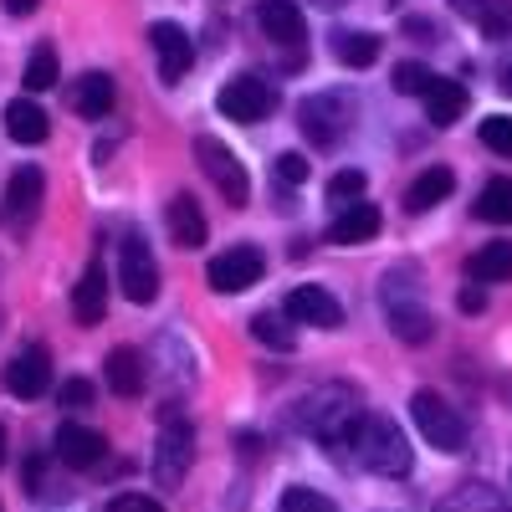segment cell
I'll use <instances>...</instances> for the list:
<instances>
[{
  "label": "cell",
  "mask_w": 512,
  "mask_h": 512,
  "mask_svg": "<svg viewBox=\"0 0 512 512\" xmlns=\"http://www.w3.org/2000/svg\"><path fill=\"white\" fill-rule=\"evenodd\" d=\"M359 395L349 390V384H318V390H308L303 400L292 405V425L303 431L308 441L318 446H338L349 451V436L359 425Z\"/></svg>",
  "instance_id": "obj_1"
},
{
  "label": "cell",
  "mask_w": 512,
  "mask_h": 512,
  "mask_svg": "<svg viewBox=\"0 0 512 512\" xmlns=\"http://www.w3.org/2000/svg\"><path fill=\"white\" fill-rule=\"evenodd\" d=\"M349 451H354V461L364 466V472H374V477H405L410 461H415L405 431H400L390 415H374V410L359 415L354 436H349Z\"/></svg>",
  "instance_id": "obj_2"
},
{
  "label": "cell",
  "mask_w": 512,
  "mask_h": 512,
  "mask_svg": "<svg viewBox=\"0 0 512 512\" xmlns=\"http://www.w3.org/2000/svg\"><path fill=\"white\" fill-rule=\"evenodd\" d=\"M190 461H195V425L185 420L180 405H169L159 415V436H154V482L164 492H175L190 472Z\"/></svg>",
  "instance_id": "obj_3"
},
{
  "label": "cell",
  "mask_w": 512,
  "mask_h": 512,
  "mask_svg": "<svg viewBox=\"0 0 512 512\" xmlns=\"http://www.w3.org/2000/svg\"><path fill=\"white\" fill-rule=\"evenodd\" d=\"M415 287H420V277L410 267H395L390 277H384V318H390L395 338H405V344H425L431 328H436Z\"/></svg>",
  "instance_id": "obj_4"
},
{
  "label": "cell",
  "mask_w": 512,
  "mask_h": 512,
  "mask_svg": "<svg viewBox=\"0 0 512 512\" xmlns=\"http://www.w3.org/2000/svg\"><path fill=\"white\" fill-rule=\"evenodd\" d=\"M195 164L205 169V180L221 190L226 205H246V200H251V175H246V164H241L221 139L200 134V139H195Z\"/></svg>",
  "instance_id": "obj_5"
},
{
  "label": "cell",
  "mask_w": 512,
  "mask_h": 512,
  "mask_svg": "<svg viewBox=\"0 0 512 512\" xmlns=\"http://www.w3.org/2000/svg\"><path fill=\"white\" fill-rule=\"evenodd\" d=\"M297 123H303V134L318 149H333L354 123V98L349 93H313V98H303V108H297Z\"/></svg>",
  "instance_id": "obj_6"
},
{
  "label": "cell",
  "mask_w": 512,
  "mask_h": 512,
  "mask_svg": "<svg viewBox=\"0 0 512 512\" xmlns=\"http://www.w3.org/2000/svg\"><path fill=\"white\" fill-rule=\"evenodd\" d=\"M410 415H415V425H420V436L431 441L436 451H446V456L466 451V420H461L436 390H415Z\"/></svg>",
  "instance_id": "obj_7"
},
{
  "label": "cell",
  "mask_w": 512,
  "mask_h": 512,
  "mask_svg": "<svg viewBox=\"0 0 512 512\" xmlns=\"http://www.w3.org/2000/svg\"><path fill=\"white\" fill-rule=\"evenodd\" d=\"M118 287H123L128 303H139V308L159 297V267H154V251H149L144 236H123V246H118Z\"/></svg>",
  "instance_id": "obj_8"
},
{
  "label": "cell",
  "mask_w": 512,
  "mask_h": 512,
  "mask_svg": "<svg viewBox=\"0 0 512 512\" xmlns=\"http://www.w3.org/2000/svg\"><path fill=\"white\" fill-rule=\"evenodd\" d=\"M216 108H221L231 123H262V118L277 108V88H272L267 77L241 72V77H231L226 88L216 93Z\"/></svg>",
  "instance_id": "obj_9"
},
{
  "label": "cell",
  "mask_w": 512,
  "mask_h": 512,
  "mask_svg": "<svg viewBox=\"0 0 512 512\" xmlns=\"http://www.w3.org/2000/svg\"><path fill=\"white\" fill-rule=\"evenodd\" d=\"M262 272H267V256L256 246H231L221 256H210V267H205V277H210L216 292H246V287L262 282Z\"/></svg>",
  "instance_id": "obj_10"
},
{
  "label": "cell",
  "mask_w": 512,
  "mask_h": 512,
  "mask_svg": "<svg viewBox=\"0 0 512 512\" xmlns=\"http://www.w3.org/2000/svg\"><path fill=\"white\" fill-rule=\"evenodd\" d=\"M6 390H11L16 400H41V395L52 390V354L41 349V344L16 349L11 364H6Z\"/></svg>",
  "instance_id": "obj_11"
},
{
  "label": "cell",
  "mask_w": 512,
  "mask_h": 512,
  "mask_svg": "<svg viewBox=\"0 0 512 512\" xmlns=\"http://www.w3.org/2000/svg\"><path fill=\"white\" fill-rule=\"evenodd\" d=\"M149 47H154V62H159V77L164 82H180L190 72V62H195V41L175 21H154L149 26Z\"/></svg>",
  "instance_id": "obj_12"
},
{
  "label": "cell",
  "mask_w": 512,
  "mask_h": 512,
  "mask_svg": "<svg viewBox=\"0 0 512 512\" xmlns=\"http://www.w3.org/2000/svg\"><path fill=\"white\" fill-rule=\"evenodd\" d=\"M52 451H57V461H62V466H72V472H93V466L103 461V451H108V436H103V431H93V425L62 420V425H57Z\"/></svg>",
  "instance_id": "obj_13"
},
{
  "label": "cell",
  "mask_w": 512,
  "mask_h": 512,
  "mask_svg": "<svg viewBox=\"0 0 512 512\" xmlns=\"http://www.w3.org/2000/svg\"><path fill=\"white\" fill-rule=\"evenodd\" d=\"M256 26L267 31V41H277L287 52H303V41H308V21L297 11V0H262L256 6Z\"/></svg>",
  "instance_id": "obj_14"
},
{
  "label": "cell",
  "mask_w": 512,
  "mask_h": 512,
  "mask_svg": "<svg viewBox=\"0 0 512 512\" xmlns=\"http://www.w3.org/2000/svg\"><path fill=\"white\" fill-rule=\"evenodd\" d=\"M282 313L292 323H308V328H338L344 323V308H338V297L328 287H292Z\"/></svg>",
  "instance_id": "obj_15"
},
{
  "label": "cell",
  "mask_w": 512,
  "mask_h": 512,
  "mask_svg": "<svg viewBox=\"0 0 512 512\" xmlns=\"http://www.w3.org/2000/svg\"><path fill=\"white\" fill-rule=\"evenodd\" d=\"M103 313H108V267L93 262L88 272H82V282L72 287V318H77L82 328H98Z\"/></svg>",
  "instance_id": "obj_16"
},
{
  "label": "cell",
  "mask_w": 512,
  "mask_h": 512,
  "mask_svg": "<svg viewBox=\"0 0 512 512\" xmlns=\"http://www.w3.org/2000/svg\"><path fill=\"white\" fill-rule=\"evenodd\" d=\"M103 374H108V390H113V395H123V400L144 395V384H149V374H144V354H139V349H128V344L108 349Z\"/></svg>",
  "instance_id": "obj_17"
},
{
  "label": "cell",
  "mask_w": 512,
  "mask_h": 512,
  "mask_svg": "<svg viewBox=\"0 0 512 512\" xmlns=\"http://www.w3.org/2000/svg\"><path fill=\"white\" fill-rule=\"evenodd\" d=\"M164 226H169V241H175L180 251H195V246H205V216H200V205H195V195H175L164 205Z\"/></svg>",
  "instance_id": "obj_18"
},
{
  "label": "cell",
  "mask_w": 512,
  "mask_h": 512,
  "mask_svg": "<svg viewBox=\"0 0 512 512\" xmlns=\"http://www.w3.org/2000/svg\"><path fill=\"white\" fill-rule=\"evenodd\" d=\"M379 236V210L354 200V205H338V216L328 226V241L333 246H359V241H374Z\"/></svg>",
  "instance_id": "obj_19"
},
{
  "label": "cell",
  "mask_w": 512,
  "mask_h": 512,
  "mask_svg": "<svg viewBox=\"0 0 512 512\" xmlns=\"http://www.w3.org/2000/svg\"><path fill=\"white\" fill-rule=\"evenodd\" d=\"M6 134H11L16 144H47L52 118H47V108H41V103L26 93V98L6 103Z\"/></svg>",
  "instance_id": "obj_20"
},
{
  "label": "cell",
  "mask_w": 512,
  "mask_h": 512,
  "mask_svg": "<svg viewBox=\"0 0 512 512\" xmlns=\"http://www.w3.org/2000/svg\"><path fill=\"white\" fill-rule=\"evenodd\" d=\"M41 195H47V175H41L36 164H21L11 175V190H6V205H11V221L26 226L36 210H41Z\"/></svg>",
  "instance_id": "obj_21"
},
{
  "label": "cell",
  "mask_w": 512,
  "mask_h": 512,
  "mask_svg": "<svg viewBox=\"0 0 512 512\" xmlns=\"http://www.w3.org/2000/svg\"><path fill=\"white\" fill-rule=\"evenodd\" d=\"M113 98H118V88H113L108 72H82V77L72 82V108H77L82 118H108V113H113Z\"/></svg>",
  "instance_id": "obj_22"
},
{
  "label": "cell",
  "mask_w": 512,
  "mask_h": 512,
  "mask_svg": "<svg viewBox=\"0 0 512 512\" xmlns=\"http://www.w3.org/2000/svg\"><path fill=\"white\" fill-rule=\"evenodd\" d=\"M466 103H472V98H466V88L451 82V77H436L431 88H425V118H431L436 128H451L466 113Z\"/></svg>",
  "instance_id": "obj_23"
},
{
  "label": "cell",
  "mask_w": 512,
  "mask_h": 512,
  "mask_svg": "<svg viewBox=\"0 0 512 512\" xmlns=\"http://www.w3.org/2000/svg\"><path fill=\"white\" fill-rule=\"evenodd\" d=\"M451 190H456V175H451L446 164H431V169H425V175H415V185H410L405 205H410L415 216H420V210H431V205H441V200H446Z\"/></svg>",
  "instance_id": "obj_24"
},
{
  "label": "cell",
  "mask_w": 512,
  "mask_h": 512,
  "mask_svg": "<svg viewBox=\"0 0 512 512\" xmlns=\"http://www.w3.org/2000/svg\"><path fill=\"white\" fill-rule=\"evenodd\" d=\"M477 282H507L512 277V241H487L482 251H472V262H466Z\"/></svg>",
  "instance_id": "obj_25"
},
{
  "label": "cell",
  "mask_w": 512,
  "mask_h": 512,
  "mask_svg": "<svg viewBox=\"0 0 512 512\" xmlns=\"http://www.w3.org/2000/svg\"><path fill=\"white\" fill-rule=\"evenodd\" d=\"M333 57L344 67H374L379 62V36L374 31H338L333 36Z\"/></svg>",
  "instance_id": "obj_26"
},
{
  "label": "cell",
  "mask_w": 512,
  "mask_h": 512,
  "mask_svg": "<svg viewBox=\"0 0 512 512\" xmlns=\"http://www.w3.org/2000/svg\"><path fill=\"white\" fill-rule=\"evenodd\" d=\"M477 216L492 226H512V180H487L477 195Z\"/></svg>",
  "instance_id": "obj_27"
},
{
  "label": "cell",
  "mask_w": 512,
  "mask_h": 512,
  "mask_svg": "<svg viewBox=\"0 0 512 512\" xmlns=\"http://www.w3.org/2000/svg\"><path fill=\"white\" fill-rule=\"evenodd\" d=\"M436 512H507V502L492 492V487H482V482H472V487H461V492H451Z\"/></svg>",
  "instance_id": "obj_28"
},
{
  "label": "cell",
  "mask_w": 512,
  "mask_h": 512,
  "mask_svg": "<svg viewBox=\"0 0 512 512\" xmlns=\"http://www.w3.org/2000/svg\"><path fill=\"white\" fill-rule=\"evenodd\" d=\"M287 323H292L287 313H282V318H277V313H256V318H251V338H256V344H267V349H282V354H287V349H297V333H292Z\"/></svg>",
  "instance_id": "obj_29"
},
{
  "label": "cell",
  "mask_w": 512,
  "mask_h": 512,
  "mask_svg": "<svg viewBox=\"0 0 512 512\" xmlns=\"http://www.w3.org/2000/svg\"><path fill=\"white\" fill-rule=\"evenodd\" d=\"M52 88H57V47L41 41L26 62V93H52Z\"/></svg>",
  "instance_id": "obj_30"
},
{
  "label": "cell",
  "mask_w": 512,
  "mask_h": 512,
  "mask_svg": "<svg viewBox=\"0 0 512 512\" xmlns=\"http://www.w3.org/2000/svg\"><path fill=\"white\" fill-rule=\"evenodd\" d=\"M436 82V72L425 67V62H400L395 67V77H390V88L400 93V98H425V88Z\"/></svg>",
  "instance_id": "obj_31"
},
{
  "label": "cell",
  "mask_w": 512,
  "mask_h": 512,
  "mask_svg": "<svg viewBox=\"0 0 512 512\" xmlns=\"http://www.w3.org/2000/svg\"><path fill=\"white\" fill-rule=\"evenodd\" d=\"M477 26H482L487 41H507L512 36V0H482Z\"/></svg>",
  "instance_id": "obj_32"
},
{
  "label": "cell",
  "mask_w": 512,
  "mask_h": 512,
  "mask_svg": "<svg viewBox=\"0 0 512 512\" xmlns=\"http://www.w3.org/2000/svg\"><path fill=\"white\" fill-rule=\"evenodd\" d=\"M364 169H338V175L328 180V200L333 205H354V200H364Z\"/></svg>",
  "instance_id": "obj_33"
},
{
  "label": "cell",
  "mask_w": 512,
  "mask_h": 512,
  "mask_svg": "<svg viewBox=\"0 0 512 512\" xmlns=\"http://www.w3.org/2000/svg\"><path fill=\"white\" fill-rule=\"evenodd\" d=\"M482 144L502 159H512V113H492L482 118Z\"/></svg>",
  "instance_id": "obj_34"
},
{
  "label": "cell",
  "mask_w": 512,
  "mask_h": 512,
  "mask_svg": "<svg viewBox=\"0 0 512 512\" xmlns=\"http://www.w3.org/2000/svg\"><path fill=\"white\" fill-rule=\"evenodd\" d=\"M282 512H338L323 492H313V487H287L282 492Z\"/></svg>",
  "instance_id": "obj_35"
},
{
  "label": "cell",
  "mask_w": 512,
  "mask_h": 512,
  "mask_svg": "<svg viewBox=\"0 0 512 512\" xmlns=\"http://www.w3.org/2000/svg\"><path fill=\"white\" fill-rule=\"evenodd\" d=\"M57 400H62V410H88L93 405V384L88 379H67Z\"/></svg>",
  "instance_id": "obj_36"
},
{
  "label": "cell",
  "mask_w": 512,
  "mask_h": 512,
  "mask_svg": "<svg viewBox=\"0 0 512 512\" xmlns=\"http://www.w3.org/2000/svg\"><path fill=\"white\" fill-rule=\"evenodd\" d=\"M277 180H282V185H303V180H308V159H303V154H282V159H277Z\"/></svg>",
  "instance_id": "obj_37"
},
{
  "label": "cell",
  "mask_w": 512,
  "mask_h": 512,
  "mask_svg": "<svg viewBox=\"0 0 512 512\" xmlns=\"http://www.w3.org/2000/svg\"><path fill=\"white\" fill-rule=\"evenodd\" d=\"M108 512H164V507L154 497H144V492H123V497L108 502Z\"/></svg>",
  "instance_id": "obj_38"
},
{
  "label": "cell",
  "mask_w": 512,
  "mask_h": 512,
  "mask_svg": "<svg viewBox=\"0 0 512 512\" xmlns=\"http://www.w3.org/2000/svg\"><path fill=\"white\" fill-rule=\"evenodd\" d=\"M482 308H487V292L482 287H466L461 292V313H482Z\"/></svg>",
  "instance_id": "obj_39"
},
{
  "label": "cell",
  "mask_w": 512,
  "mask_h": 512,
  "mask_svg": "<svg viewBox=\"0 0 512 512\" xmlns=\"http://www.w3.org/2000/svg\"><path fill=\"white\" fill-rule=\"evenodd\" d=\"M497 82H502V93H512V52L497 62Z\"/></svg>",
  "instance_id": "obj_40"
},
{
  "label": "cell",
  "mask_w": 512,
  "mask_h": 512,
  "mask_svg": "<svg viewBox=\"0 0 512 512\" xmlns=\"http://www.w3.org/2000/svg\"><path fill=\"white\" fill-rule=\"evenodd\" d=\"M236 446H241L246 456H256V451H262V436H251V431H241V436H236Z\"/></svg>",
  "instance_id": "obj_41"
},
{
  "label": "cell",
  "mask_w": 512,
  "mask_h": 512,
  "mask_svg": "<svg viewBox=\"0 0 512 512\" xmlns=\"http://www.w3.org/2000/svg\"><path fill=\"white\" fill-rule=\"evenodd\" d=\"M36 6H41V0H6V11H11V16H31Z\"/></svg>",
  "instance_id": "obj_42"
},
{
  "label": "cell",
  "mask_w": 512,
  "mask_h": 512,
  "mask_svg": "<svg viewBox=\"0 0 512 512\" xmlns=\"http://www.w3.org/2000/svg\"><path fill=\"white\" fill-rule=\"evenodd\" d=\"M21 477H26V487H41V461H36V456L26 461V472H21Z\"/></svg>",
  "instance_id": "obj_43"
},
{
  "label": "cell",
  "mask_w": 512,
  "mask_h": 512,
  "mask_svg": "<svg viewBox=\"0 0 512 512\" xmlns=\"http://www.w3.org/2000/svg\"><path fill=\"white\" fill-rule=\"evenodd\" d=\"M451 6H456L461 16H472V21H477V11H482V0H451Z\"/></svg>",
  "instance_id": "obj_44"
},
{
  "label": "cell",
  "mask_w": 512,
  "mask_h": 512,
  "mask_svg": "<svg viewBox=\"0 0 512 512\" xmlns=\"http://www.w3.org/2000/svg\"><path fill=\"white\" fill-rule=\"evenodd\" d=\"M0 466H6V425H0Z\"/></svg>",
  "instance_id": "obj_45"
}]
</instances>
